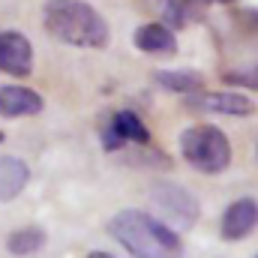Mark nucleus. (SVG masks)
Masks as SVG:
<instances>
[{
    "label": "nucleus",
    "instance_id": "1a4fd4ad",
    "mask_svg": "<svg viewBox=\"0 0 258 258\" xmlns=\"http://www.w3.org/2000/svg\"><path fill=\"white\" fill-rule=\"evenodd\" d=\"M45 108L42 93L24 84H0V117L15 120V117H33Z\"/></svg>",
    "mask_w": 258,
    "mask_h": 258
},
{
    "label": "nucleus",
    "instance_id": "39448f33",
    "mask_svg": "<svg viewBox=\"0 0 258 258\" xmlns=\"http://www.w3.org/2000/svg\"><path fill=\"white\" fill-rule=\"evenodd\" d=\"M150 198H153V204H156L174 225H180V228H192L195 222H198V216H201L198 198H195L186 186H180V183H171V180L153 183Z\"/></svg>",
    "mask_w": 258,
    "mask_h": 258
},
{
    "label": "nucleus",
    "instance_id": "4468645a",
    "mask_svg": "<svg viewBox=\"0 0 258 258\" xmlns=\"http://www.w3.org/2000/svg\"><path fill=\"white\" fill-rule=\"evenodd\" d=\"M222 81H225V84H234V87L258 90V63L237 66V69H225V72H222Z\"/></svg>",
    "mask_w": 258,
    "mask_h": 258
},
{
    "label": "nucleus",
    "instance_id": "2eb2a0df",
    "mask_svg": "<svg viewBox=\"0 0 258 258\" xmlns=\"http://www.w3.org/2000/svg\"><path fill=\"white\" fill-rule=\"evenodd\" d=\"M234 24H237V30H240L249 42L258 45V9H252V6L237 9V12H234Z\"/></svg>",
    "mask_w": 258,
    "mask_h": 258
},
{
    "label": "nucleus",
    "instance_id": "a211bd4d",
    "mask_svg": "<svg viewBox=\"0 0 258 258\" xmlns=\"http://www.w3.org/2000/svg\"><path fill=\"white\" fill-rule=\"evenodd\" d=\"M213 3H225L228 6V3H237V0H213Z\"/></svg>",
    "mask_w": 258,
    "mask_h": 258
},
{
    "label": "nucleus",
    "instance_id": "dca6fc26",
    "mask_svg": "<svg viewBox=\"0 0 258 258\" xmlns=\"http://www.w3.org/2000/svg\"><path fill=\"white\" fill-rule=\"evenodd\" d=\"M177 3L183 6V12H186L189 21H192V18H201V15H204V9H207L210 0H177Z\"/></svg>",
    "mask_w": 258,
    "mask_h": 258
},
{
    "label": "nucleus",
    "instance_id": "423d86ee",
    "mask_svg": "<svg viewBox=\"0 0 258 258\" xmlns=\"http://www.w3.org/2000/svg\"><path fill=\"white\" fill-rule=\"evenodd\" d=\"M186 105L192 111H204V114H225V117H249L255 114V102L246 93L237 90H198L186 96Z\"/></svg>",
    "mask_w": 258,
    "mask_h": 258
},
{
    "label": "nucleus",
    "instance_id": "9d476101",
    "mask_svg": "<svg viewBox=\"0 0 258 258\" xmlns=\"http://www.w3.org/2000/svg\"><path fill=\"white\" fill-rule=\"evenodd\" d=\"M135 48L153 57H168L177 51V36L168 24L162 21H147L135 30Z\"/></svg>",
    "mask_w": 258,
    "mask_h": 258
},
{
    "label": "nucleus",
    "instance_id": "f3484780",
    "mask_svg": "<svg viewBox=\"0 0 258 258\" xmlns=\"http://www.w3.org/2000/svg\"><path fill=\"white\" fill-rule=\"evenodd\" d=\"M84 258H117V255H111V252H105V249H93V252H87Z\"/></svg>",
    "mask_w": 258,
    "mask_h": 258
},
{
    "label": "nucleus",
    "instance_id": "f8f14e48",
    "mask_svg": "<svg viewBox=\"0 0 258 258\" xmlns=\"http://www.w3.org/2000/svg\"><path fill=\"white\" fill-rule=\"evenodd\" d=\"M153 84H159L168 93L189 96L204 87V75L198 69H159V72H153Z\"/></svg>",
    "mask_w": 258,
    "mask_h": 258
},
{
    "label": "nucleus",
    "instance_id": "20e7f679",
    "mask_svg": "<svg viewBox=\"0 0 258 258\" xmlns=\"http://www.w3.org/2000/svg\"><path fill=\"white\" fill-rule=\"evenodd\" d=\"M99 141H102V150H105V153H117V150H123L126 144H132V147L150 144L153 135H150V129L141 120L138 111L120 108V111H111V114L102 120V126H99Z\"/></svg>",
    "mask_w": 258,
    "mask_h": 258
},
{
    "label": "nucleus",
    "instance_id": "ddd939ff",
    "mask_svg": "<svg viewBox=\"0 0 258 258\" xmlns=\"http://www.w3.org/2000/svg\"><path fill=\"white\" fill-rule=\"evenodd\" d=\"M48 234L39 228V225H24V228H15L6 234V252L9 255H18V258H27L33 252H39L45 246Z\"/></svg>",
    "mask_w": 258,
    "mask_h": 258
},
{
    "label": "nucleus",
    "instance_id": "f03ea898",
    "mask_svg": "<svg viewBox=\"0 0 258 258\" xmlns=\"http://www.w3.org/2000/svg\"><path fill=\"white\" fill-rule=\"evenodd\" d=\"M42 27L51 39L72 48H105L108 21L87 0H48L42 6Z\"/></svg>",
    "mask_w": 258,
    "mask_h": 258
},
{
    "label": "nucleus",
    "instance_id": "aec40b11",
    "mask_svg": "<svg viewBox=\"0 0 258 258\" xmlns=\"http://www.w3.org/2000/svg\"><path fill=\"white\" fill-rule=\"evenodd\" d=\"M255 258H258V255H255Z\"/></svg>",
    "mask_w": 258,
    "mask_h": 258
},
{
    "label": "nucleus",
    "instance_id": "7ed1b4c3",
    "mask_svg": "<svg viewBox=\"0 0 258 258\" xmlns=\"http://www.w3.org/2000/svg\"><path fill=\"white\" fill-rule=\"evenodd\" d=\"M180 156L198 174H222L231 165V141L213 123H198L180 132Z\"/></svg>",
    "mask_w": 258,
    "mask_h": 258
},
{
    "label": "nucleus",
    "instance_id": "0eeeda50",
    "mask_svg": "<svg viewBox=\"0 0 258 258\" xmlns=\"http://www.w3.org/2000/svg\"><path fill=\"white\" fill-rule=\"evenodd\" d=\"M258 228V201L243 195V198H234L225 210H222V219H219V234L225 243H240L243 237H249Z\"/></svg>",
    "mask_w": 258,
    "mask_h": 258
},
{
    "label": "nucleus",
    "instance_id": "6e6552de",
    "mask_svg": "<svg viewBox=\"0 0 258 258\" xmlns=\"http://www.w3.org/2000/svg\"><path fill=\"white\" fill-rule=\"evenodd\" d=\"M0 72L27 78L33 72V45L21 30H0Z\"/></svg>",
    "mask_w": 258,
    "mask_h": 258
},
{
    "label": "nucleus",
    "instance_id": "6ab92c4d",
    "mask_svg": "<svg viewBox=\"0 0 258 258\" xmlns=\"http://www.w3.org/2000/svg\"><path fill=\"white\" fill-rule=\"evenodd\" d=\"M3 138H6V135H3V132H0V144H3Z\"/></svg>",
    "mask_w": 258,
    "mask_h": 258
},
{
    "label": "nucleus",
    "instance_id": "9b49d317",
    "mask_svg": "<svg viewBox=\"0 0 258 258\" xmlns=\"http://www.w3.org/2000/svg\"><path fill=\"white\" fill-rule=\"evenodd\" d=\"M30 183V168L18 156H0V204L12 201L27 189Z\"/></svg>",
    "mask_w": 258,
    "mask_h": 258
},
{
    "label": "nucleus",
    "instance_id": "f257e3e1",
    "mask_svg": "<svg viewBox=\"0 0 258 258\" xmlns=\"http://www.w3.org/2000/svg\"><path fill=\"white\" fill-rule=\"evenodd\" d=\"M108 234L132 258H183V243L177 231L144 210L114 213L108 222Z\"/></svg>",
    "mask_w": 258,
    "mask_h": 258
}]
</instances>
